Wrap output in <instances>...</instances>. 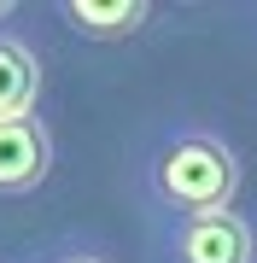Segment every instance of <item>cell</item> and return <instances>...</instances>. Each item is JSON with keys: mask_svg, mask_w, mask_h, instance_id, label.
Instances as JSON below:
<instances>
[{"mask_svg": "<svg viewBox=\"0 0 257 263\" xmlns=\"http://www.w3.org/2000/svg\"><path fill=\"white\" fill-rule=\"evenodd\" d=\"M246 164L234 141L210 123H164L141 158V193L152 216H205L234 211Z\"/></svg>", "mask_w": 257, "mask_h": 263, "instance_id": "1", "label": "cell"}, {"mask_svg": "<svg viewBox=\"0 0 257 263\" xmlns=\"http://www.w3.org/2000/svg\"><path fill=\"white\" fill-rule=\"evenodd\" d=\"M158 263H257V228L240 211L205 216H152Z\"/></svg>", "mask_w": 257, "mask_h": 263, "instance_id": "2", "label": "cell"}, {"mask_svg": "<svg viewBox=\"0 0 257 263\" xmlns=\"http://www.w3.org/2000/svg\"><path fill=\"white\" fill-rule=\"evenodd\" d=\"M53 176V129L35 117H0V199H24Z\"/></svg>", "mask_w": 257, "mask_h": 263, "instance_id": "3", "label": "cell"}, {"mask_svg": "<svg viewBox=\"0 0 257 263\" xmlns=\"http://www.w3.org/2000/svg\"><path fill=\"white\" fill-rule=\"evenodd\" d=\"M58 18L82 41H129L152 24V0H65Z\"/></svg>", "mask_w": 257, "mask_h": 263, "instance_id": "4", "label": "cell"}, {"mask_svg": "<svg viewBox=\"0 0 257 263\" xmlns=\"http://www.w3.org/2000/svg\"><path fill=\"white\" fill-rule=\"evenodd\" d=\"M41 105V53L18 29H0V117H35Z\"/></svg>", "mask_w": 257, "mask_h": 263, "instance_id": "5", "label": "cell"}, {"mask_svg": "<svg viewBox=\"0 0 257 263\" xmlns=\"http://www.w3.org/2000/svg\"><path fill=\"white\" fill-rule=\"evenodd\" d=\"M24 263H111V252L82 240V234H65V240H47L41 252H29Z\"/></svg>", "mask_w": 257, "mask_h": 263, "instance_id": "6", "label": "cell"}, {"mask_svg": "<svg viewBox=\"0 0 257 263\" xmlns=\"http://www.w3.org/2000/svg\"><path fill=\"white\" fill-rule=\"evenodd\" d=\"M18 18V6H12V0H0V24H12Z\"/></svg>", "mask_w": 257, "mask_h": 263, "instance_id": "7", "label": "cell"}, {"mask_svg": "<svg viewBox=\"0 0 257 263\" xmlns=\"http://www.w3.org/2000/svg\"><path fill=\"white\" fill-rule=\"evenodd\" d=\"M251 18H257V12H251Z\"/></svg>", "mask_w": 257, "mask_h": 263, "instance_id": "8", "label": "cell"}]
</instances>
